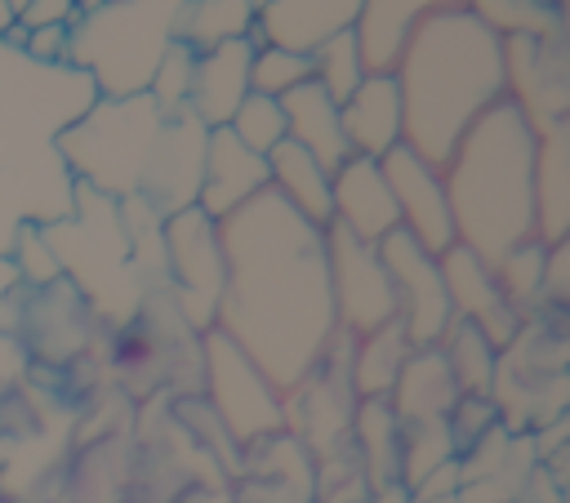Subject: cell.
I'll return each instance as SVG.
<instances>
[{
    "label": "cell",
    "mask_w": 570,
    "mask_h": 503,
    "mask_svg": "<svg viewBox=\"0 0 570 503\" xmlns=\"http://www.w3.org/2000/svg\"><path fill=\"white\" fill-rule=\"evenodd\" d=\"M218 240L223 298L214 329L289 396L338 338L325 231L303 223L276 191H258L218 223Z\"/></svg>",
    "instance_id": "1"
},
{
    "label": "cell",
    "mask_w": 570,
    "mask_h": 503,
    "mask_svg": "<svg viewBox=\"0 0 570 503\" xmlns=\"http://www.w3.org/2000/svg\"><path fill=\"white\" fill-rule=\"evenodd\" d=\"M472 9L503 40L508 36H552V31H566V18H561L566 9L561 4H530V0L512 4V0H499V4H472Z\"/></svg>",
    "instance_id": "32"
},
{
    "label": "cell",
    "mask_w": 570,
    "mask_h": 503,
    "mask_svg": "<svg viewBox=\"0 0 570 503\" xmlns=\"http://www.w3.org/2000/svg\"><path fill=\"white\" fill-rule=\"evenodd\" d=\"M307 80H312V58L307 53H289V49H276V45H254V53H249V93L281 102L285 93H294Z\"/></svg>",
    "instance_id": "30"
},
{
    "label": "cell",
    "mask_w": 570,
    "mask_h": 503,
    "mask_svg": "<svg viewBox=\"0 0 570 503\" xmlns=\"http://www.w3.org/2000/svg\"><path fill=\"white\" fill-rule=\"evenodd\" d=\"M13 285H18V272H13L9 258H0V325H13L18 320V294H13Z\"/></svg>",
    "instance_id": "34"
},
{
    "label": "cell",
    "mask_w": 570,
    "mask_h": 503,
    "mask_svg": "<svg viewBox=\"0 0 570 503\" xmlns=\"http://www.w3.org/2000/svg\"><path fill=\"white\" fill-rule=\"evenodd\" d=\"M392 205H396V227L419 240L428 254H445L454 245V218H450V200H445V183L441 169L428 165L423 156H414L410 147H392L379 160Z\"/></svg>",
    "instance_id": "12"
},
{
    "label": "cell",
    "mask_w": 570,
    "mask_h": 503,
    "mask_svg": "<svg viewBox=\"0 0 570 503\" xmlns=\"http://www.w3.org/2000/svg\"><path fill=\"white\" fill-rule=\"evenodd\" d=\"M249 53L254 40H232L218 49H205L191 58V85H187V116L209 134L227 129L236 107L249 93Z\"/></svg>",
    "instance_id": "16"
},
{
    "label": "cell",
    "mask_w": 570,
    "mask_h": 503,
    "mask_svg": "<svg viewBox=\"0 0 570 503\" xmlns=\"http://www.w3.org/2000/svg\"><path fill=\"white\" fill-rule=\"evenodd\" d=\"M441 280H445V294H450V307H454V320H468L472 329L485 334V343L503 356L512 347V338L521 334V316L508 307L499 280H494V267L485 258H476L472 249L463 245H450L441 254Z\"/></svg>",
    "instance_id": "13"
},
{
    "label": "cell",
    "mask_w": 570,
    "mask_h": 503,
    "mask_svg": "<svg viewBox=\"0 0 570 503\" xmlns=\"http://www.w3.org/2000/svg\"><path fill=\"white\" fill-rule=\"evenodd\" d=\"M281 111H285V138L294 147H303L325 174H334L352 151H347V138H343V125H338V102L325 98L312 80L298 85L294 93L281 98Z\"/></svg>",
    "instance_id": "21"
},
{
    "label": "cell",
    "mask_w": 570,
    "mask_h": 503,
    "mask_svg": "<svg viewBox=\"0 0 570 503\" xmlns=\"http://www.w3.org/2000/svg\"><path fill=\"white\" fill-rule=\"evenodd\" d=\"M227 134L267 160V151H276L285 142V111L276 98H258V93H245V102L236 107V116L227 120Z\"/></svg>",
    "instance_id": "31"
},
{
    "label": "cell",
    "mask_w": 570,
    "mask_h": 503,
    "mask_svg": "<svg viewBox=\"0 0 570 503\" xmlns=\"http://www.w3.org/2000/svg\"><path fill=\"white\" fill-rule=\"evenodd\" d=\"M254 31V4L249 0H205V4H178V31L174 40L191 53L249 40Z\"/></svg>",
    "instance_id": "26"
},
{
    "label": "cell",
    "mask_w": 570,
    "mask_h": 503,
    "mask_svg": "<svg viewBox=\"0 0 570 503\" xmlns=\"http://www.w3.org/2000/svg\"><path fill=\"white\" fill-rule=\"evenodd\" d=\"M361 0H267L254 4V45H276L289 53H312L356 22Z\"/></svg>",
    "instance_id": "15"
},
{
    "label": "cell",
    "mask_w": 570,
    "mask_h": 503,
    "mask_svg": "<svg viewBox=\"0 0 570 503\" xmlns=\"http://www.w3.org/2000/svg\"><path fill=\"white\" fill-rule=\"evenodd\" d=\"M178 31V4H80L67 22V67L85 71L98 98H142Z\"/></svg>",
    "instance_id": "5"
},
{
    "label": "cell",
    "mask_w": 570,
    "mask_h": 503,
    "mask_svg": "<svg viewBox=\"0 0 570 503\" xmlns=\"http://www.w3.org/2000/svg\"><path fill=\"white\" fill-rule=\"evenodd\" d=\"M379 258L392 276L396 320H401L410 347L414 352L441 347L450 325H454V307H450V294H445V280H441V258L428 254L419 240H410L401 227L379 240Z\"/></svg>",
    "instance_id": "10"
},
{
    "label": "cell",
    "mask_w": 570,
    "mask_h": 503,
    "mask_svg": "<svg viewBox=\"0 0 570 503\" xmlns=\"http://www.w3.org/2000/svg\"><path fill=\"white\" fill-rule=\"evenodd\" d=\"M392 76L405 116L401 147L441 169L463 134L508 98L503 36L472 4H428Z\"/></svg>",
    "instance_id": "3"
},
{
    "label": "cell",
    "mask_w": 570,
    "mask_h": 503,
    "mask_svg": "<svg viewBox=\"0 0 570 503\" xmlns=\"http://www.w3.org/2000/svg\"><path fill=\"white\" fill-rule=\"evenodd\" d=\"M459 401V387L450 378V365L441 356V347L428 352H410L387 405L401 418V427H419V423H445L450 410Z\"/></svg>",
    "instance_id": "20"
},
{
    "label": "cell",
    "mask_w": 570,
    "mask_h": 503,
    "mask_svg": "<svg viewBox=\"0 0 570 503\" xmlns=\"http://www.w3.org/2000/svg\"><path fill=\"white\" fill-rule=\"evenodd\" d=\"M325 258H330V298L334 325L352 343L396 320V289L379 258V245L356 240L343 227H325Z\"/></svg>",
    "instance_id": "9"
},
{
    "label": "cell",
    "mask_w": 570,
    "mask_h": 503,
    "mask_svg": "<svg viewBox=\"0 0 570 503\" xmlns=\"http://www.w3.org/2000/svg\"><path fill=\"white\" fill-rule=\"evenodd\" d=\"M98 89L76 67H40L18 45H0V258L22 227H53L71 214L76 178L58 156Z\"/></svg>",
    "instance_id": "2"
},
{
    "label": "cell",
    "mask_w": 570,
    "mask_h": 503,
    "mask_svg": "<svg viewBox=\"0 0 570 503\" xmlns=\"http://www.w3.org/2000/svg\"><path fill=\"white\" fill-rule=\"evenodd\" d=\"M165 116L142 98H94V107L62 129L58 156L76 187H89L98 196L138 200L147 187V174L156 165Z\"/></svg>",
    "instance_id": "6"
},
{
    "label": "cell",
    "mask_w": 570,
    "mask_h": 503,
    "mask_svg": "<svg viewBox=\"0 0 570 503\" xmlns=\"http://www.w3.org/2000/svg\"><path fill=\"white\" fill-rule=\"evenodd\" d=\"M410 338L401 329V320L365 334L352 343V356H347V383L356 392V401H387L405 361H410Z\"/></svg>",
    "instance_id": "24"
},
{
    "label": "cell",
    "mask_w": 570,
    "mask_h": 503,
    "mask_svg": "<svg viewBox=\"0 0 570 503\" xmlns=\"http://www.w3.org/2000/svg\"><path fill=\"white\" fill-rule=\"evenodd\" d=\"M441 356L450 365V378L459 387V396H490L494 392V374H499V352L485 343L481 329H472L468 320H454L445 343H441Z\"/></svg>",
    "instance_id": "27"
},
{
    "label": "cell",
    "mask_w": 570,
    "mask_h": 503,
    "mask_svg": "<svg viewBox=\"0 0 570 503\" xmlns=\"http://www.w3.org/2000/svg\"><path fill=\"white\" fill-rule=\"evenodd\" d=\"M267 191H276L303 223H312L316 231H325L334 223V205H330V174L289 138L267 151Z\"/></svg>",
    "instance_id": "22"
},
{
    "label": "cell",
    "mask_w": 570,
    "mask_h": 503,
    "mask_svg": "<svg viewBox=\"0 0 570 503\" xmlns=\"http://www.w3.org/2000/svg\"><path fill=\"white\" fill-rule=\"evenodd\" d=\"M76 9H80V4H71V0H27V4H18V36L40 31V27L71 22Z\"/></svg>",
    "instance_id": "33"
},
{
    "label": "cell",
    "mask_w": 570,
    "mask_h": 503,
    "mask_svg": "<svg viewBox=\"0 0 570 503\" xmlns=\"http://www.w3.org/2000/svg\"><path fill=\"white\" fill-rule=\"evenodd\" d=\"M200 374L205 396L227 436L249 450L276 432H285V396L263 378V369L218 329L200 334Z\"/></svg>",
    "instance_id": "7"
},
{
    "label": "cell",
    "mask_w": 570,
    "mask_h": 503,
    "mask_svg": "<svg viewBox=\"0 0 570 503\" xmlns=\"http://www.w3.org/2000/svg\"><path fill=\"white\" fill-rule=\"evenodd\" d=\"M570 223V160H566V120L539 129L534 151V236L561 245Z\"/></svg>",
    "instance_id": "23"
},
{
    "label": "cell",
    "mask_w": 570,
    "mask_h": 503,
    "mask_svg": "<svg viewBox=\"0 0 570 503\" xmlns=\"http://www.w3.org/2000/svg\"><path fill=\"white\" fill-rule=\"evenodd\" d=\"M338 125L352 156L383 160L392 147L405 142V116H401V89L396 76H365L347 102H338Z\"/></svg>",
    "instance_id": "18"
},
{
    "label": "cell",
    "mask_w": 570,
    "mask_h": 503,
    "mask_svg": "<svg viewBox=\"0 0 570 503\" xmlns=\"http://www.w3.org/2000/svg\"><path fill=\"white\" fill-rule=\"evenodd\" d=\"M543 272H548V245L543 240H521L517 249H508L494 263V280L508 298V307L521 320L539 316V298H543Z\"/></svg>",
    "instance_id": "28"
},
{
    "label": "cell",
    "mask_w": 570,
    "mask_h": 503,
    "mask_svg": "<svg viewBox=\"0 0 570 503\" xmlns=\"http://www.w3.org/2000/svg\"><path fill=\"white\" fill-rule=\"evenodd\" d=\"M428 4L419 0H361L356 22H352V40L361 53L365 76H392L405 58V45L419 27Z\"/></svg>",
    "instance_id": "19"
},
{
    "label": "cell",
    "mask_w": 570,
    "mask_h": 503,
    "mask_svg": "<svg viewBox=\"0 0 570 503\" xmlns=\"http://www.w3.org/2000/svg\"><path fill=\"white\" fill-rule=\"evenodd\" d=\"M307 58H312V85H316L325 98H334V102H347V98L356 93V85L365 80V67H361L352 27L338 31L334 40H325L321 49H312Z\"/></svg>",
    "instance_id": "29"
},
{
    "label": "cell",
    "mask_w": 570,
    "mask_h": 503,
    "mask_svg": "<svg viewBox=\"0 0 570 503\" xmlns=\"http://www.w3.org/2000/svg\"><path fill=\"white\" fill-rule=\"evenodd\" d=\"M13 36H18V4L0 0V45H13Z\"/></svg>",
    "instance_id": "35"
},
{
    "label": "cell",
    "mask_w": 570,
    "mask_h": 503,
    "mask_svg": "<svg viewBox=\"0 0 570 503\" xmlns=\"http://www.w3.org/2000/svg\"><path fill=\"white\" fill-rule=\"evenodd\" d=\"M566 31L552 36H508L503 67H508V98L534 129L566 120L570 111V62H566Z\"/></svg>",
    "instance_id": "11"
},
{
    "label": "cell",
    "mask_w": 570,
    "mask_h": 503,
    "mask_svg": "<svg viewBox=\"0 0 570 503\" xmlns=\"http://www.w3.org/2000/svg\"><path fill=\"white\" fill-rule=\"evenodd\" d=\"M330 205H334V227L352 231L365 245H379L387 231H396V205L379 160L347 156L330 174Z\"/></svg>",
    "instance_id": "17"
},
{
    "label": "cell",
    "mask_w": 570,
    "mask_h": 503,
    "mask_svg": "<svg viewBox=\"0 0 570 503\" xmlns=\"http://www.w3.org/2000/svg\"><path fill=\"white\" fill-rule=\"evenodd\" d=\"M534 151L539 129L512 98L494 102L441 165L454 245L472 249L490 267L534 236Z\"/></svg>",
    "instance_id": "4"
},
{
    "label": "cell",
    "mask_w": 570,
    "mask_h": 503,
    "mask_svg": "<svg viewBox=\"0 0 570 503\" xmlns=\"http://www.w3.org/2000/svg\"><path fill=\"white\" fill-rule=\"evenodd\" d=\"M160 245H165L169 289H174V307H178L183 325L196 329V334L214 329L218 298H223V240H218V223L205 218L196 205H187V209L165 218Z\"/></svg>",
    "instance_id": "8"
},
{
    "label": "cell",
    "mask_w": 570,
    "mask_h": 503,
    "mask_svg": "<svg viewBox=\"0 0 570 503\" xmlns=\"http://www.w3.org/2000/svg\"><path fill=\"white\" fill-rule=\"evenodd\" d=\"M258 191H267V160L245 151L227 129L205 134L200 151V183H196V209L214 223L249 205Z\"/></svg>",
    "instance_id": "14"
},
{
    "label": "cell",
    "mask_w": 570,
    "mask_h": 503,
    "mask_svg": "<svg viewBox=\"0 0 570 503\" xmlns=\"http://www.w3.org/2000/svg\"><path fill=\"white\" fill-rule=\"evenodd\" d=\"M347 441L356 445V463L365 467L374 490L401 481V418L392 414L387 401H356Z\"/></svg>",
    "instance_id": "25"
}]
</instances>
